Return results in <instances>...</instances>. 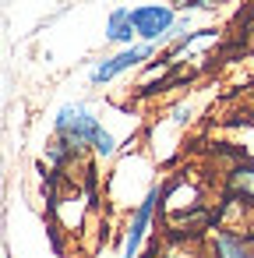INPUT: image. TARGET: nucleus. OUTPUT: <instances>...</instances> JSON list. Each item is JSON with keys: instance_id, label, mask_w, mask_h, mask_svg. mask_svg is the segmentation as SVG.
Returning <instances> with one entry per match:
<instances>
[{"instance_id": "3", "label": "nucleus", "mask_w": 254, "mask_h": 258, "mask_svg": "<svg viewBox=\"0 0 254 258\" xmlns=\"http://www.w3.org/2000/svg\"><path fill=\"white\" fill-rule=\"evenodd\" d=\"M162 212V184H155L131 212H127V226H124V240H120V254L124 258H138L155 230V216Z\"/></svg>"}, {"instance_id": "5", "label": "nucleus", "mask_w": 254, "mask_h": 258, "mask_svg": "<svg viewBox=\"0 0 254 258\" xmlns=\"http://www.w3.org/2000/svg\"><path fill=\"white\" fill-rule=\"evenodd\" d=\"M208 254L212 258H254V233H229L208 230Z\"/></svg>"}, {"instance_id": "7", "label": "nucleus", "mask_w": 254, "mask_h": 258, "mask_svg": "<svg viewBox=\"0 0 254 258\" xmlns=\"http://www.w3.org/2000/svg\"><path fill=\"white\" fill-rule=\"evenodd\" d=\"M103 39L110 43V46H131V43H138V29H134V15H131V8H124V4H117L110 15H106V25H103Z\"/></svg>"}, {"instance_id": "11", "label": "nucleus", "mask_w": 254, "mask_h": 258, "mask_svg": "<svg viewBox=\"0 0 254 258\" xmlns=\"http://www.w3.org/2000/svg\"><path fill=\"white\" fill-rule=\"evenodd\" d=\"M187 32H194V15L180 11V15H177V25H173V39H184ZM173 39H170V43H173Z\"/></svg>"}, {"instance_id": "9", "label": "nucleus", "mask_w": 254, "mask_h": 258, "mask_svg": "<svg viewBox=\"0 0 254 258\" xmlns=\"http://www.w3.org/2000/svg\"><path fill=\"white\" fill-rule=\"evenodd\" d=\"M159 258H212V254H208V240L194 233H173L159 247Z\"/></svg>"}, {"instance_id": "6", "label": "nucleus", "mask_w": 254, "mask_h": 258, "mask_svg": "<svg viewBox=\"0 0 254 258\" xmlns=\"http://www.w3.org/2000/svg\"><path fill=\"white\" fill-rule=\"evenodd\" d=\"M215 43H219V29H194V32H187L184 39H173V43L166 46V60H170V64H180L184 57L205 60V50L215 46Z\"/></svg>"}, {"instance_id": "2", "label": "nucleus", "mask_w": 254, "mask_h": 258, "mask_svg": "<svg viewBox=\"0 0 254 258\" xmlns=\"http://www.w3.org/2000/svg\"><path fill=\"white\" fill-rule=\"evenodd\" d=\"M159 50H162V46H155V43H131V46H120V50H113V53L92 60V68H89V85H92V89H106L110 82H117V78H124V75L145 68Z\"/></svg>"}, {"instance_id": "4", "label": "nucleus", "mask_w": 254, "mask_h": 258, "mask_svg": "<svg viewBox=\"0 0 254 258\" xmlns=\"http://www.w3.org/2000/svg\"><path fill=\"white\" fill-rule=\"evenodd\" d=\"M134 29H138V43H155V46H170L173 39V25H177V8L173 4H159V0H148V4H134Z\"/></svg>"}, {"instance_id": "1", "label": "nucleus", "mask_w": 254, "mask_h": 258, "mask_svg": "<svg viewBox=\"0 0 254 258\" xmlns=\"http://www.w3.org/2000/svg\"><path fill=\"white\" fill-rule=\"evenodd\" d=\"M103 117L89 106V103H64L53 113V135L60 142H67L78 156H92V142L99 135Z\"/></svg>"}, {"instance_id": "8", "label": "nucleus", "mask_w": 254, "mask_h": 258, "mask_svg": "<svg viewBox=\"0 0 254 258\" xmlns=\"http://www.w3.org/2000/svg\"><path fill=\"white\" fill-rule=\"evenodd\" d=\"M226 195L254 205V159H240L226 170Z\"/></svg>"}, {"instance_id": "10", "label": "nucleus", "mask_w": 254, "mask_h": 258, "mask_svg": "<svg viewBox=\"0 0 254 258\" xmlns=\"http://www.w3.org/2000/svg\"><path fill=\"white\" fill-rule=\"evenodd\" d=\"M173 8L177 11H187V15H212V11H219L222 8V0H173Z\"/></svg>"}]
</instances>
